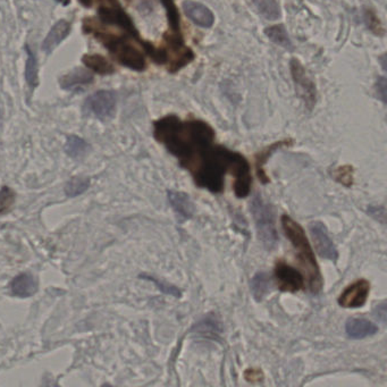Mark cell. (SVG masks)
<instances>
[{
    "label": "cell",
    "mask_w": 387,
    "mask_h": 387,
    "mask_svg": "<svg viewBox=\"0 0 387 387\" xmlns=\"http://www.w3.org/2000/svg\"><path fill=\"white\" fill-rule=\"evenodd\" d=\"M346 330L350 339H364L377 333L378 327L364 318H351L346 321Z\"/></svg>",
    "instance_id": "cell-14"
},
{
    "label": "cell",
    "mask_w": 387,
    "mask_h": 387,
    "mask_svg": "<svg viewBox=\"0 0 387 387\" xmlns=\"http://www.w3.org/2000/svg\"><path fill=\"white\" fill-rule=\"evenodd\" d=\"M116 103L117 98L115 93L103 90L90 96L86 100L84 108L97 119L106 121L115 115Z\"/></svg>",
    "instance_id": "cell-6"
},
{
    "label": "cell",
    "mask_w": 387,
    "mask_h": 387,
    "mask_svg": "<svg viewBox=\"0 0 387 387\" xmlns=\"http://www.w3.org/2000/svg\"><path fill=\"white\" fill-rule=\"evenodd\" d=\"M309 230H310L311 237L314 241L317 253L324 259L336 261L339 258V252L328 233L326 225L320 221H314L309 226Z\"/></svg>",
    "instance_id": "cell-9"
},
{
    "label": "cell",
    "mask_w": 387,
    "mask_h": 387,
    "mask_svg": "<svg viewBox=\"0 0 387 387\" xmlns=\"http://www.w3.org/2000/svg\"><path fill=\"white\" fill-rule=\"evenodd\" d=\"M253 5L261 17L269 21L281 17V10L276 0H252Z\"/></svg>",
    "instance_id": "cell-21"
},
{
    "label": "cell",
    "mask_w": 387,
    "mask_h": 387,
    "mask_svg": "<svg viewBox=\"0 0 387 387\" xmlns=\"http://www.w3.org/2000/svg\"><path fill=\"white\" fill-rule=\"evenodd\" d=\"M265 34L268 37L269 40H272L274 43L279 46L281 48L292 50L293 45L291 40L288 38V32L283 26H274L267 28L265 30Z\"/></svg>",
    "instance_id": "cell-20"
},
{
    "label": "cell",
    "mask_w": 387,
    "mask_h": 387,
    "mask_svg": "<svg viewBox=\"0 0 387 387\" xmlns=\"http://www.w3.org/2000/svg\"><path fill=\"white\" fill-rule=\"evenodd\" d=\"M291 74L295 81V87L298 89L299 96L302 98L308 108L311 109L316 103V86L314 81L308 77L307 70L298 59H292Z\"/></svg>",
    "instance_id": "cell-8"
},
{
    "label": "cell",
    "mask_w": 387,
    "mask_h": 387,
    "mask_svg": "<svg viewBox=\"0 0 387 387\" xmlns=\"http://www.w3.org/2000/svg\"><path fill=\"white\" fill-rule=\"evenodd\" d=\"M281 223L285 235L297 250L299 263L306 272V279L310 291L312 293H318L323 288V277L320 274L319 266L315 258L314 250L306 237L304 228L288 215L281 216Z\"/></svg>",
    "instance_id": "cell-2"
},
{
    "label": "cell",
    "mask_w": 387,
    "mask_h": 387,
    "mask_svg": "<svg viewBox=\"0 0 387 387\" xmlns=\"http://www.w3.org/2000/svg\"><path fill=\"white\" fill-rule=\"evenodd\" d=\"M154 137L182 165L202 148L214 144L216 133L201 119L183 122L170 115L154 123Z\"/></svg>",
    "instance_id": "cell-1"
},
{
    "label": "cell",
    "mask_w": 387,
    "mask_h": 387,
    "mask_svg": "<svg viewBox=\"0 0 387 387\" xmlns=\"http://www.w3.org/2000/svg\"><path fill=\"white\" fill-rule=\"evenodd\" d=\"M182 7L186 17H189L197 26L208 29L214 24V14L205 5L195 3L192 0H186L182 3Z\"/></svg>",
    "instance_id": "cell-11"
},
{
    "label": "cell",
    "mask_w": 387,
    "mask_h": 387,
    "mask_svg": "<svg viewBox=\"0 0 387 387\" xmlns=\"http://www.w3.org/2000/svg\"><path fill=\"white\" fill-rule=\"evenodd\" d=\"M17 200V193L7 186L0 189V215H5L13 208Z\"/></svg>",
    "instance_id": "cell-25"
},
{
    "label": "cell",
    "mask_w": 387,
    "mask_h": 387,
    "mask_svg": "<svg viewBox=\"0 0 387 387\" xmlns=\"http://www.w3.org/2000/svg\"><path fill=\"white\" fill-rule=\"evenodd\" d=\"M99 17L103 23L121 26L135 39H139L138 31L128 14L125 13L117 0H106L98 10Z\"/></svg>",
    "instance_id": "cell-5"
},
{
    "label": "cell",
    "mask_w": 387,
    "mask_h": 387,
    "mask_svg": "<svg viewBox=\"0 0 387 387\" xmlns=\"http://www.w3.org/2000/svg\"><path fill=\"white\" fill-rule=\"evenodd\" d=\"M10 291L12 295L19 298H30L38 291V281L34 276L29 272H23L10 281Z\"/></svg>",
    "instance_id": "cell-12"
},
{
    "label": "cell",
    "mask_w": 387,
    "mask_h": 387,
    "mask_svg": "<svg viewBox=\"0 0 387 387\" xmlns=\"http://www.w3.org/2000/svg\"><path fill=\"white\" fill-rule=\"evenodd\" d=\"M70 24L68 21H65V19L58 21L52 26V29L50 30L48 35L46 37L45 41L42 43V50L46 54H52L54 49H56V47L70 34Z\"/></svg>",
    "instance_id": "cell-15"
},
{
    "label": "cell",
    "mask_w": 387,
    "mask_h": 387,
    "mask_svg": "<svg viewBox=\"0 0 387 387\" xmlns=\"http://www.w3.org/2000/svg\"><path fill=\"white\" fill-rule=\"evenodd\" d=\"M93 34L99 39L108 49L110 54L116 58V61L121 63L125 68H131L133 70L142 72L147 68L146 58L140 49L128 42L126 38H119L114 35L105 34V33L92 31Z\"/></svg>",
    "instance_id": "cell-3"
},
{
    "label": "cell",
    "mask_w": 387,
    "mask_h": 387,
    "mask_svg": "<svg viewBox=\"0 0 387 387\" xmlns=\"http://www.w3.org/2000/svg\"><path fill=\"white\" fill-rule=\"evenodd\" d=\"M163 7L167 12L168 22L174 32L179 33V15L176 8L174 0H161Z\"/></svg>",
    "instance_id": "cell-26"
},
{
    "label": "cell",
    "mask_w": 387,
    "mask_h": 387,
    "mask_svg": "<svg viewBox=\"0 0 387 387\" xmlns=\"http://www.w3.org/2000/svg\"><path fill=\"white\" fill-rule=\"evenodd\" d=\"M281 144H284V142H279V143L272 144V146L267 148L265 151H263V152L257 157V175H258L260 181H261L264 184L269 182L268 175L266 174L265 170H264L266 161L268 159L269 156L272 154V151L281 147Z\"/></svg>",
    "instance_id": "cell-24"
},
{
    "label": "cell",
    "mask_w": 387,
    "mask_h": 387,
    "mask_svg": "<svg viewBox=\"0 0 387 387\" xmlns=\"http://www.w3.org/2000/svg\"><path fill=\"white\" fill-rule=\"evenodd\" d=\"M366 19H367V22H368L369 28H370L373 31H375V33L381 35L383 34V28H381V22H379V19H377V17H376L373 12L368 10V12L366 13Z\"/></svg>",
    "instance_id": "cell-29"
},
{
    "label": "cell",
    "mask_w": 387,
    "mask_h": 387,
    "mask_svg": "<svg viewBox=\"0 0 387 387\" xmlns=\"http://www.w3.org/2000/svg\"><path fill=\"white\" fill-rule=\"evenodd\" d=\"M93 81V77L88 70L83 68H75L70 70V73L65 74L59 80L61 87L65 90L75 89V88L88 86Z\"/></svg>",
    "instance_id": "cell-16"
},
{
    "label": "cell",
    "mask_w": 387,
    "mask_h": 387,
    "mask_svg": "<svg viewBox=\"0 0 387 387\" xmlns=\"http://www.w3.org/2000/svg\"><path fill=\"white\" fill-rule=\"evenodd\" d=\"M141 277L154 281L155 284L157 285L158 288L161 290L163 293H166V295H173L175 298H179V297H181V292H179L177 288L172 286V285L165 284L163 281H158V279H155V277H151V276L149 275H141Z\"/></svg>",
    "instance_id": "cell-28"
},
{
    "label": "cell",
    "mask_w": 387,
    "mask_h": 387,
    "mask_svg": "<svg viewBox=\"0 0 387 387\" xmlns=\"http://www.w3.org/2000/svg\"><path fill=\"white\" fill-rule=\"evenodd\" d=\"M334 176L337 182L346 188H350L353 183V168L351 166L339 167L336 170Z\"/></svg>",
    "instance_id": "cell-27"
},
{
    "label": "cell",
    "mask_w": 387,
    "mask_h": 387,
    "mask_svg": "<svg viewBox=\"0 0 387 387\" xmlns=\"http://www.w3.org/2000/svg\"><path fill=\"white\" fill-rule=\"evenodd\" d=\"M168 201L175 214L179 216V221H188L193 217L195 214V206L189 195L179 191H170L168 192Z\"/></svg>",
    "instance_id": "cell-13"
},
{
    "label": "cell",
    "mask_w": 387,
    "mask_h": 387,
    "mask_svg": "<svg viewBox=\"0 0 387 387\" xmlns=\"http://www.w3.org/2000/svg\"><path fill=\"white\" fill-rule=\"evenodd\" d=\"M90 179L86 176H75L66 183L65 186V193L70 198H74L77 195L86 192L90 186Z\"/></svg>",
    "instance_id": "cell-23"
},
{
    "label": "cell",
    "mask_w": 387,
    "mask_h": 387,
    "mask_svg": "<svg viewBox=\"0 0 387 387\" xmlns=\"http://www.w3.org/2000/svg\"><path fill=\"white\" fill-rule=\"evenodd\" d=\"M251 292L257 301L263 300L270 288V279L266 272H257L251 279Z\"/></svg>",
    "instance_id": "cell-19"
},
{
    "label": "cell",
    "mask_w": 387,
    "mask_h": 387,
    "mask_svg": "<svg viewBox=\"0 0 387 387\" xmlns=\"http://www.w3.org/2000/svg\"><path fill=\"white\" fill-rule=\"evenodd\" d=\"M274 276L279 290L283 292L295 293L302 290L306 285V279L302 275V272L288 264L284 263L283 260L276 263Z\"/></svg>",
    "instance_id": "cell-7"
},
{
    "label": "cell",
    "mask_w": 387,
    "mask_h": 387,
    "mask_svg": "<svg viewBox=\"0 0 387 387\" xmlns=\"http://www.w3.org/2000/svg\"><path fill=\"white\" fill-rule=\"evenodd\" d=\"M370 293V283L367 279H358L350 284L339 295V304L343 308H360L365 306Z\"/></svg>",
    "instance_id": "cell-10"
},
{
    "label": "cell",
    "mask_w": 387,
    "mask_h": 387,
    "mask_svg": "<svg viewBox=\"0 0 387 387\" xmlns=\"http://www.w3.org/2000/svg\"><path fill=\"white\" fill-rule=\"evenodd\" d=\"M250 211L252 214L260 242L266 249H274L279 242V235L276 230L275 216L272 206L265 201L261 195H256L250 204Z\"/></svg>",
    "instance_id": "cell-4"
},
{
    "label": "cell",
    "mask_w": 387,
    "mask_h": 387,
    "mask_svg": "<svg viewBox=\"0 0 387 387\" xmlns=\"http://www.w3.org/2000/svg\"><path fill=\"white\" fill-rule=\"evenodd\" d=\"M80 3L86 7H90L92 5V0H80Z\"/></svg>",
    "instance_id": "cell-31"
},
{
    "label": "cell",
    "mask_w": 387,
    "mask_h": 387,
    "mask_svg": "<svg viewBox=\"0 0 387 387\" xmlns=\"http://www.w3.org/2000/svg\"><path fill=\"white\" fill-rule=\"evenodd\" d=\"M26 54H28L26 66V82L29 84L30 88L34 89L39 84L38 61H37V58H35L31 48H29V46H26Z\"/></svg>",
    "instance_id": "cell-22"
},
{
    "label": "cell",
    "mask_w": 387,
    "mask_h": 387,
    "mask_svg": "<svg viewBox=\"0 0 387 387\" xmlns=\"http://www.w3.org/2000/svg\"><path fill=\"white\" fill-rule=\"evenodd\" d=\"M82 61L90 70H92L93 72L98 74H103V75L112 74L115 70L114 66L110 64V61L100 54H84Z\"/></svg>",
    "instance_id": "cell-17"
},
{
    "label": "cell",
    "mask_w": 387,
    "mask_h": 387,
    "mask_svg": "<svg viewBox=\"0 0 387 387\" xmlns=\"http://www.w3.org/2000/svg\"><path fill=\"white\" fill-rule=\"evenodd\" d=\"M90 146L83 140V139L70 135L68 137L66 144H65V151L70 157L80 159L84 157L89 152Z\"/></svg>",
    "instance_id": "cell-18"
},
{
    "label": "cell",
    "mask_w": 387,
    "mask_h": 387,
    "mask_svg": "<svg viewBox=\"0 0 387 387\" xmlns=\"http://www.w3.org/2000/svg\"><path fill=\"white\" fill-rule=\"evenodd\" d=\"M376 92H377V96L379 99L383 101V103H386V79L385 77H381L378 79L377 83H376Z\"/></svg>",
    "instance_id": "cell-30"
},
{
    "label": "cell",
    "mask_w": 387,
    "mask_h": 387,
    "mask_svg": "<svg viewBox=\"0 0 387 387\" xmlns=\"http://www.w3.org/2000/svg\"><path fill=\"white\" fill-rule=\"evenodd\" d=\"M58 3H61V5H64V6H66V5H68V3H70V0H57Z\"/></svg>",
    "instance_id": "cell-32"
}]
</instances>
